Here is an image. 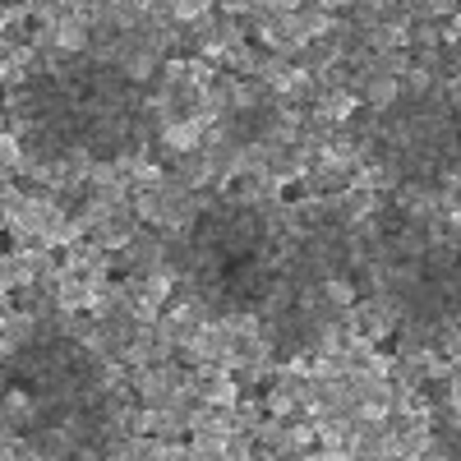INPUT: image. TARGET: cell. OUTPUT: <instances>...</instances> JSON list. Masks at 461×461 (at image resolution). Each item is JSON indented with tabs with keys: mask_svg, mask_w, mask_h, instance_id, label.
I'll use <instances>...</instances> for the list:
<instances>
[{
	"mask_svg": "<svg viewBox=\"0 0 461 461\" xmlns=\"http://www.w3.org/2000/svg\"><path fill=\"white\" fill-rule=\"evenodd\" d=\"M208 139V121L203 115H180V121H167L158 130V148L162 158H185V152H199Z\"/></svg>",
	"mask_w": 461,
	"mask_h": 461,
	"instance_id": "cell-2",
	"label": "cell"
},
{
	"mask_svg": "<svg viewBox=\"0 0 461 461\" xmlns=\"http://www.w3.org/2000/svg\"><path fill=\"white\" fill-rule=\"evenodd\" d=\"M314 300L323 304V310H328L332 319H346V314H351L365 295H360V282H356V277H346V273H328V277L314 286Z\"/></svg>",
	"mask_w": 461,
	"mask_h": 461,
	"instance_id": "cell-3",
	"label": "cell"
},
{
	"mask_svg": "<svg viewBox=\"0 0 461 461\" xmlns=\"http://www.w3.org/2000/svg\"><path fill=\"white\" fill-rule=\"evenodd\" d=\"M212 5H221V10H240L245 0H212Z\"/></svg>",
	"mask_w": 461,
	"mask_h": 461,
	"instance_id": "cell-9",
	"label": "cell"
},
{
	"mask_svg": "<svg viewBox=\"0 0 461 461\" xmlns=\"http://www.w3.org/2000/svg\"><path fill=\"white\" fill-rule=\"evenodd\" d=\"M42 332V323H37V314H28V310H5V356L14 360L23 346H32V337Z\"/></svg>",
	"mask_w": 461,
	"mask_h": 461,
	"instance_id": "cell-7",
	"label": "cell"
},
{
	"mask_svg": "<svg viewBox=\"0 0 461 461\" xmlns=\"http://www.w3.org/2000/svg\"><path fill=\"white\" fill-rule=\"evenodd\" d=\"M199 393H203V406H221V411H236V406H240V378L230 374L226 365L199 369Z\"/></svg>",
	"mask_w": 461,
	"mask_h": 461,
	"instance_id": "cell-6",
	"label": "cell"
},
{
	"mask_svg": "<svg viewBox=\"0 0 461 461\" xmlns=\"http://www.w3.org/2000/svg\"><path fill=\"white\" fill-rule=\"evenodd\" d=\"M121 263L130 267V277H143V273H152V267L171 263V249H167L162 236H152V230H139V236L121 249Z\"/></svg>",
	"mask_w": 461,
	"mask_h": 461,
	"instance_id": "cell-4",
	"label": "cell"
},
{
	"mask_svg": "<svg viewBox=\"0 0 461 461\" xmlns=\"http://www.w3.org/2000/svg\"><path fill=\"white\" fill-rule=\"evenodd\" d=\"M185 388V369L176 365H148L130 374V393L139 397V406H171Z\"/></svg>",
	"mask_w": 461,
	"mask_h": 461,
	"instance_id": "cell-1",
	"label": "cell"
},
{
	"mask_svg": "<svg viewBox=\"0 0 461 461\" xmlns=\"http://www.w3.org/2000/svg\"><path fill=\"white\" fill-rule=\"evenodd\" d=\"M406 5H411V10H415V5H425V0H406Z\"/></svg>",
	"mask_w": 461,
	"mask_h": 461,
	"instance_id": "cell-10",
	"label": "cell"
},
{
	"mask_svg": "<svg viewBox=\"0 0 461 461\" xmlns=\"http://www.w3.org/2000/svg\"><path fill=\"white\" fill-rule=\"evenodd\" d=\"M351 88H356L360 102H365L369 111H378V115H388L397 102H406L397 74H360V79H351Z\"/></svg>",
	"mask_w": 461,
	"mask_h": 461,
	"instance_id": "cell-5",
	"label": "cell"
},
{
	"mask_svg": "<svg viewBox=\"0 0 461 461\" xmlns=\"http://www.w3.org/2000/svg\"><path fill=\"white\" fill-rule=\"evenodd\" d=\"M32 415H37V402L14 388V393L5 397V438H19L23 429H32Z\"/></svg>",
	"mask_w": 461,
	"mask_h": 461,
	"instance_id": "cell-8",
	"label": "cell"
}]
</instances>
